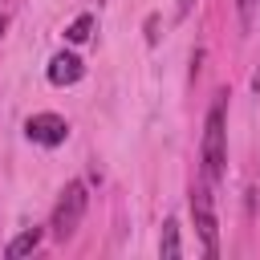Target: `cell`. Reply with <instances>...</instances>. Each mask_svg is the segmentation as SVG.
Segmentation results:
<instances>
[{
	"mask_svg": "<svg viewBox=\"0 0 260 260\" xmlns=\"http://www.w3.org/2000/svg\"><path fill=\"white\" fill-rule=\"evenodd\" d=\"M228 162V130H223V98L207 110V126H203V171L207 179H219Z\"/></svg>",
	"mask_w": 260,
	"mask_h": 260,
	"instance_id": "obj_1",
	"label": "cell"
},
{
	"mask_svg": "<svg viewBox=\"0 0 260 260\" xmlns=\"http://www.w3.org/2000/svg\"><path fill=\"white\" fill-rule=\"evenodd\" d=\"M85 203H89L85 183H69V187L61 191V199H57V207H53V223H49L57 240H69V236L77 232V223H81V215H85Z\"/></svg>",
	"mask_w": 260,
	"mask_h": 260,
	"instance_id": "obj_2",
	"label": "cell"
},
{
	"mask_svg": "<svg viewBox=\"0 0 260 260\" xmlns=\"http://www.w3.org/2000/svg\"><path fill=\"white\" fill-rule=\"evenodd\" d=\"M191 215H195V232L203 240V252L215 256L219 252V236H215V211H211L207 187H191Z\"/></svg>",
	"mask_w": 260,
	"mask_h": 260,
	"instance_id": "obj_3",
	"label": "cell"
},
{
	"mask_svg": "<svg viewBox=\"0 0 260 260\" xmlns=\"http://www.w3.org/2000/svg\"><path fill=\"white\" fill-rule=\"evenodd\" d=\"M24 134H28L37 146H61V142L69 138V126H65L61 114H32V118L24 122Z\"/></svg>",
	"mask_w": 260,
	"mask_h": 260,
	"instance_id": "obj_4",
	"label": "cell"
},
{
	"mask_svg": "<svg viewBox=\"0 0 260 260\" xmlns=\"http://www.w3.org/2000/svg\"><path fill=\"white\" fill-rule=\"evenodd\" d=\"M81 73H85V65H81V57H73V53H57V57L49 61V81H53V85H73V81H81Z\"/></svg>",
	"mask_w": 260,
	"mask_h": 260,
	"instance_id": "obj_5",
	"label": "cell"
},
{
	"mask_svg": "<svg viewBox=\"0 0 260 260\" xmlns=\"http://www.w3.org/2000/svg\"><path fill=\"white\" fill-rule=\"evenodd\" d=\"M41 248V228H28V232H20L4 252H8V260H20V256H28V252H37Z\"/></svg>",
	"mask_w": 260,
	"mask_h": 260,
	"instance_id": "obj_6",
	"label": "cell"
},
{
	"mask_svg": "<svg viewBox=\"0 0 260 260\" xmlns=\"http://www.w3.org/2000/svg\"><path fill=\"white\" fill-rule=\"evenodd\" d=\"M158 252H162V260H175V256H179V223H175V219H167V223H162Z\"/></svg>",
	"mask_w": 260,
	"mask_h": 260,
	"instance_id": "obj_7",
	"label": "cell"
},
{
	"mask_svg": "<svg viewBox=\"0 0 260 260\" xmlns=\"http://www.w3.org/2000/svg\"><path fill=\"white\" fill-rule=\"evenodd\" d=\"M89 32H93V16L85 12V16H77L69 28H65V37L73 41V45H81V41H89Z\"/></svg>",
	"mask_w": 260,
	"mask_h": 260,
	"instance_id": "obj_8",
	"label": "cell"
},
{
	"mask_svg": "<svg viewBox=\"0 0 260 260\" xmlns=\"http://www.w3.org/2000/svg\"><path fill=\"white\" fill-rule=\"evenodd\" d=\"M4 28H8V16H4V12H0V32H4Z\"/></svg>",
	"mask_w": 260,
	"mask_h": 260,
	"instance_id": "obj_9",
	"label": "cell"
},
{
	"mask_svg": "<svg viewBox=\"0 0 260 260\" xmlns=\"http://www.w3.org/2000/svg\"><path fill=\"white\" fill-rule=\"evenodd\" d=\"M248 4H252V0H240V8H248Z\"/></svg>",
	"mask_w": 260,
	"mask_h": 260,
	"instance_id": "obj_10",
	"label": "cell"
}]
</instances>
